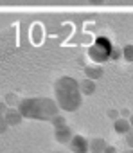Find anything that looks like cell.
Listing matches in <instances>:
<instances>
[{
  "mask_svg": "<svg viewBox=\"0 0 133 153\" xmlns=\"http://www.w3.org/2000/svg\"><path fill=\"white\" fill-rule=\"evenodd\" d=\"M54 97L61 110L76 112L83 103V92L79 81H76L70 76H63L54 83Z\"/></svg>",
  "mask_w": 133,
  "mask_h": 153,
  "instance_id": "obj_1",
  "label": "cell"
},
{
  "mask_svg": "<svg viewBox=\"0 0 133 153\" xmlns=\"http://www.w3.org/2000/svg\"><path fill=\"white\" fill-rule=\"evenodd\" d=\"M90 2H92V4H101L103 0H90Z\"/></svg>",
  "mask_w": 133,
  "mask_h": 153,
  "instance_id": "obj_16",
  "label": "cell"
},
{
  "mask_svg": "<svg viewBox=\"0 0 133 153\" xmlns=\"http://www.w3.org/2000/svg\"><path fill=\"white\" fill-rule=\"evenodd\" d=\"M4 119H6V124H4V128L9 124V126H15V124H18L22 119H24V115L20 114V110H9L6 115H4Z\"/></svg>",
  "mask_w": 133,
  "mask_h": 153,
  "instance_id": "obj_7",
  "label": "cell"
},
{
  "mask_svg": "<svg viewBox=\"0 0 133 153\" xmlns=\"http://www.w3.org/2000/svg\"><path fill=\"white\" fill-rule=\"evenodd\" d=\"M124 153H133V149H131V148H129V149H126V151H124Z\"/></svg>",
  "mask_w": 133,
  "mask_h": 153,
  "instance_id": "obj_18",
  "label": "cell"
},
{
  "mask_svg": "<svg viewBox=\"0 0 133 153\" xmlns=\"http://www.w3.org/2000/svg\"><path fill=\"white\" fill-rule=\"evenodd\" d=\"M54 137H56V140L58 142H61V144H69L70 140H72V131H70V128L69 126H59V128H54Z\"/></svg>",
  "mask_w": 133,
  "mask_h": 153,
  "instance_id": "obj_5",
  "label": "cell"
},
{
  "mask_svg": "<svg viewBox=\"0 0 133 153\" xmlns=\"http://www.w3.org/2000/svg\"><path fill=\"white\" fill-rule=\"evenodd\" d=\"M129 123H131V128H133V115H129Z\"/></svg>",
  "mask_w": 133,
  "mask_h": 153,
  "instance_id": "obj_17",
  "label": "cell"
},
{
  "mask_svg": "<svg viewBox=\"0 0 133 153\" xmlns=\"http://www.w3.org/2000/svg\"><path fill=\"white\" fill-rule=\"evenodd\" d=\"M85 74H86V78H90V79L95 81V79H99L101 76H103V70H101V67H97V65H95V67L90 65V67L85 68Z\"/></svg>",
  "mask_w": 133,
  "mask_h": 153,
  "instance_id": "obj_10",
  "label": "cell"
},
{
  "mask_svg": "<svg viewBox=\"0 0 133 153\" xmlns=\"http://www.w3.org/2000/svg\"><path fill=\"white\" fill-rule=\"evenodd\" d=\"M52 124H54V128H59V126H65V117H61V115H56L52 121H50Z\"/></svg>",
  "mask_w": 133,
  "mask_h": 153,
  "instance_id": "obj_12",
  "label": "cell"
},
{
  "mask_svg": "<svg viewBox=\"0 0 133 153\" xmlns=\"http://www.w3.org/2000/svg\"><path fill=\"white\" fill-rule=\"evenodd\" d=\"M122 58L126 61H133V45H126L122 49Z\"/></svg>",
  "mask_w": 133,
  "mask_h": 153,
  "instance_id": "obj_11",
  "label": "cell"
},
{
  "mask_svg": "<svg viewBox=\"0 0 133 153\" xmlns=\"http://www.w3.org/2000/svg\"><path fill=\"white\" fill-rule=\"evenodd\" d=\"M79 87H81L83 96H90V94L95 92V81L90 79V78H85L83 81H79Z\"/></svg>",
  "mask_w": 133,
  "mask_h": 153,
  "instance_id": "obj_9",
  "label": "cell"
},
{
  "mask_svg": "<svg viewBox=\"0 0 133 153\" xmlns=\"http://www.w3.org/2000/svg\"><path fill=\"white\" fill-rule=\"evenodd\" d=\"M113 130H115V133H119V135H128L133 128H131L129 119L119 117V119H115V123H113Z\"/></svg>",
  "mask_w": 133,
  "mask_h": 153,
  "instance_id": "obj_6",
  "label": "cell"
},
{
  "mask_svg": "<svg viewBox=\"0 0 133 153\" xmlns=\"http://www.w3.org/2000/svg\"><path fill=\"white\" fill-rule=\"evenodd\" d=\"M112 51H113V47L106 40H97V43H94V47L88 51V54L95 61H104V59L112 58Z\"/></svg>",
  "mask_w": 133,
  "mask_h": 153,
  "instance_id": "obj_3",
  "label": "cell"
},
{
  "mask_svg": "<svg viewBox=\"0 0 133 153\" xmlns=\"http://www.w3.org/2000/svg\"><path fill=\"white\" fill-rule=\"evenodd\" d=\"M69 148L74 153H88L90 151V140L85 139L83 135H74L72 140L69 142Z\"/></svg>",
  "mask_w": 133,
  "mask_h": 153,
  "instance_id": "obj_4",
  "label": "cell"
},
{
  "mask_svg": "<svg viewBox=\"0 0 133 153\" xmlns=\"http://www.w3.org/2000/svg\"><path fill=\"white\" fill-rule=\"evenodd\" d=\"M124 137H126V144H128V146L133 149V130H131L128 135H124Z\"/></svg>",
  "mask_w": 133,
  "mask_h": 153,
  "instance_id": "obj_13",
  "label": "cell"
},
{
  "mask_svg": "<svg viewBox=\"0 0 133 153\" xmlns=\"http://www.w3.org/2000/svg\"><path fill=\"white\" fill-rule=\"evenodd\" d=\"M104 153H119V151H117V148H115V146H110V144H108V148H106V151H104Z\"/></svg>",
  "mask_w": 133,
  "mask_h": 153,
  "instance_id": "obj_14",
  "label": "cell"
},
{
  "mask_svg": "<svg viewBox=\"0 0 133 153\" xmlns=\"http://www.w3.org/2000/svg\"><path fill=\"white\" fill-rule=\"evenodd\" d=\"M110 117H112V119H119V115H117V112H113V110L110 112Z\"/></svg>",
  "mask_w": 133,
  "mask_h": 153,
  "instance_id": "obj_15",
  "label": "cell"
},
{
  "mask_svg": "<svg viewBox=\"0 0 133 153\" xmlns=\"http://www.w3.org/2000/svg\"><path fill=\"white\" fill-rule=\"evenodd\" d=\"M106 148H108V144L101 137H95V139L90 140V153H104Z\"/></svg>",
  "mask_w": 133,
  "mask_h": 153,
  "instance_id": "obj_8",
  "label": "cell"
},
{
  "mask_svg": "<svg viewBox=\"0 0 133 153\" xmlns=\"http://www.w3.org/2000/svg\"><path fill=\"white\" fill-rule=\"evenodd\" d=\"M18 110L25 119L52 121L58 115L59 106L56 101H52L49 97H27L18 105Z\"/></svg>",
  "mask_w": 133,
  "mask_h": 153,
  "instance_id": "obj_2",
  "label": "cell"
}]
</instances>
